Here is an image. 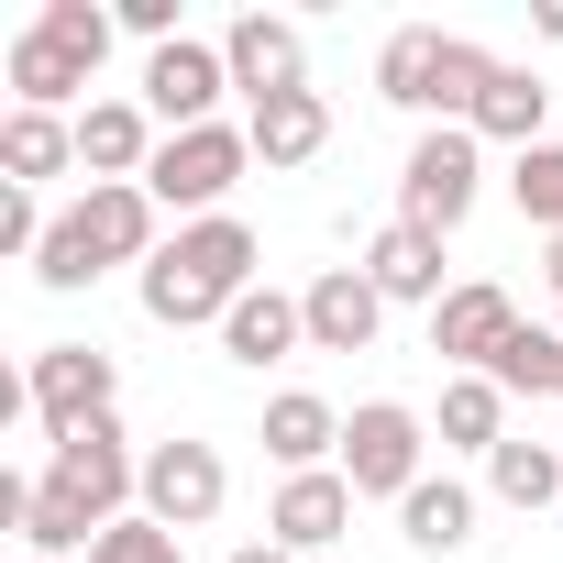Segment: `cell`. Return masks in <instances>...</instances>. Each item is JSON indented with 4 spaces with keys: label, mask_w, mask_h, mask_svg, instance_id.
Returning <instances> with one entry per match:
<instances>
[{
    "label": "cell",
    "mask_w": 563,
    "mask_h": 563,
    "mask_svg": "<svg viewBox=\"0 0 563 563\" xmlns=\"http://www.w3.org/2000/svg\"><path fill=\"white\" fill-rule=\"evenodd\" d=\"M122 497H144V464H133L122 420H78V431H56L45 475H0V519L34 541V563H67L78 541H100L111 519H133Z\"/></svg>",
    "instance_id": "6da1fadb"
},
{
    "label": "cell",
    "mask_w": 563,
    "mask_h": 563,
    "mask_svg": "<svg viewBox=\"0 0 563 563\" xmlns=\"http://www.w3.org/2000/svg\"><path fill=\"white\" fill-rule=\"evenodd\" d=\"M254 288V232L221 210V221H177V243L144 265V321H166V332H221L232 321V299Z\"/></svg>",
    "instance_id": "7a4b0ae2"
},
{
    "label": "cell",
    "mask_w": 563,
    "mask_h": 563,
    "mask_svg": "<svg viewBox=\"0 0 563 563\" xmlns=\"http://www.w3.org/2000/svg\"><path fill=\"white\" fill-rule=\"evenodd\" d=\"M155 254H166V243H155V188H89V199L56 210L34 276L67 299V288H89V276H111V265H155Z\"/></svg>",
    "instance_id": "3957f363"
},
{
    "label": "cell",
    "mask_w": 563,
    "mask_h": 563,
    "mask_svg": "<svg viewBox=\"0 0 563 563\" xmlns=\"http://www.w3.org/2000/svg\"><path fill=\"white\" fill-rule=\"evenodd\" d=\"M243 166H254L243 122H199V133H166V144H155L144 188H155V210H188V221H221V199L243 188Z\"/></svg>",
    "instance_id": "277c9868"
},
{
    "label": "cell",
    "mask_w": 563,
    "mask_h": 563,
    "mask_svg": "<svg viewBox=\"0 0 563 563\" xmlns=\"http://www.w3.org/2000/svg\"><path fill=\"white\" fill-rule=\"evenodd\" d=\"M475 188H486V144H475V122H431V133L409 144V166H398V221L453 232V221L475 210Z\"/></svg>",
    "instance_id": "5b68a950"
},
{
    "label": "cell",
    "mask_w": 563,
    "mask_h": 563,
    "mask_svg": "<svg viewBox=\"0 0 563 563\" xmlns=\"http://www.w3.org/2000/svg\"><path fill=\"white\" fill-rule=\"evenodd\" d=\"M420 453H431V431H420V409H398V398H365L354 420H343V475H354V497H409L420 486Z\"/></svg>",
    "instance_id": "8992f818"
},
{
    "label": "cell",
    "mask_w": 563,
    "mask_h": 563,
    "mask_svg": "<svg viewBox=\"0 0 563 563\" xmlns=\"http://www.w3.org/2000/svg\"><path fill=\"white\" fill-rule=\"evenodd\" d=\"M111 398H122V365H111L100 343H45V354H34V376H23V409H34L45 431L111 420Z\"/></svg>",
    "instance_id": "52a82bcc"
},
{
    "label": "cell",
    "mask_w": 563,
    "mask_h": 563,
    "mask_svg": "<svg viewBox=\"0 0 563 563\" xmlns=\"http://www.w3.org/2000/svg\"><path fill=\"white\" fill-rule=\"evenodd\" d=\"M221 89H232V56H221V45H199V34H177V45H155V56H144V111H155L166 133L221 122Z\"/></svg>",
    "instance_id": "ba28073f"
},
{
    "label": "cell",
    "mask_w": 563,
    "mask_h": 563,
    "mask_svg": "<svg viewBox=\"0 0 563 563\" xmlns=\"http://www.w3.org/2000/svg\"><path fill=\"white\" fill-rule=\"evenodd\" d=\"M221 497H232V464H221L210 442H155V453H144V519H166L177 541L210 530Z\"/></svg>",
    "instance_id": "9c48e42d"
},
{
    "label": "cell",
    "mask_w": 563,
    "mask_h": 563,
    "mask_svg": "<svg viewBox=\"0 0 563 563\" xmlns=\"http://www.w3.org/2000/svg\"><path fill=\"white\" fill-rule=\"evenodd\" d=\"M508 343H519V299H508V288H486V276H475V288H453V299L431 310V354H442V365H464V376H486Z\"/></svg>",
    "instance_id": "30bf717a"
},
{
    "label": "cell",
    "mask_w": 563,
    "mask_h": 563,
    "mask_svg": "<svg viewBox=\"0 0 563 563\" xmlns=\"http://www.w3.org/2000/svg\"><path fill=\"white\" fill-rule=\"evenodd\" d=\"M155 111L144 100H89L78 111V166H89V188H144V166H155Z\"/></svg>",
    "instance_id": "8fae6325"
},
{
    "label": "cell",
    "mask_w": 563,
    "mask_h": 563,
    "mask_svg": "<svg viewBox=\"0 0 563 563\" xmlns=\"http://www.w3.org/2000/svg\"><path fill=\"white\" fill-rule=\"evenodd\" d=\"M221 56H232V89H243V100H288V89H310V45H299L288 12H243V23L221 34Z\"/></svg>",
    "instance_id": "7c38bea8"
},
{
    "label": "cell",
    "mask_w": 563,
    "mask_h": 563,
    "mask_svg": "<svg viewBox=\"0 0 563 563\" xmlns=\"http://www.w3.org/2000/svg\"><path fill=\"white\" fill-rule=\"evenodd\" d=\"M299 310H310V354H365L376 321H387V299H376L365 265H321L310 288H299Z\"/></svg>",
    "instance_id": "4fadbf2b"
},
{
    "label": "cell",
    "mask_w": 563,
    "mask_h": 563,
    "mask_svg": "<svg viewBox=\"0 0 563 563\" xmlns=\"http://www.w3.org/2000/svg\"><path fill=\"white\" fill-rule=\"evenodd\" d=\"M343 530H354V475H343V464L288 475L276 508H265V541H288V552H321V541H343Z\"/></svg>",
    "instance_id": "5bb4252c"
},
{
    "label": "cell",
    "mask_w": 563,
    "mask_h": 563,
    "mask_svg": "<svg viewBox=\"0 0 563 563\" xmlns=\"http://www.w3.org/2000/svg\"><path fill=\"white\" fill-rule=\"evenodd\" d=\"M89 78H100V56H78L67 34H45V23L12 34V111H67Z\"/></svg>",
    "instance_id": "9a60e30c"
},
{
    "label": "cell",
    "mask_w": 563,
    "mask_h": 563,
    "mask_svg": "<svg viewBox=\"0 0 563 563\" xmlns=\"http://www.w3.org/2000/svg\"><path fill=\"white\" fill-rule=\"evenodd\" d=\"M243 144H254V166H310V155L332 144V100H321V89L254 100V111H243Z\"/></svg>",
    "instance_id": "2e32d148"
},
{
    "label": "cell",
    "mask_w": 563,
    "mask_h": 563,
    "mask_svg": "<svg viewBox=\"0 0 563 563\" xmlns=\"http://www.w3.org/2000/svg\"><path fill=\"white\" fill-rule=\"evenodd\" d=\"M365 276H376V299H420V310L453 299V288H442V232H420V221H387V232L365 243Z\"/></svg>",
    "instance_id": "e0dca14e"
},
{
    "label": "cell",
    "mask_w": 563,
    "mask_h": 563,
    "mask_svg": "<svg viewBox=\"0 0 563 563\" xmlns=\"http://www.w3.org/2000/svg\"><path fill=\"white\" fill-rule=\"evenodd\" d=\"M299 343H310V310H299L288 288H243V299H232V321H221V354H232V365H254V376H265L276 354H299Z\"/></svg>",
    "instance_id": "ac0fdd59"
},
{
    "label": "cell",
    "mask_w": 563,
    "mask_h": 563,
    "mask_svg": "<svg viewBox=\"0 0 563 563\" xmlns=\"http://www.w3.org/2000/svg\"><path fill=\"white\" fill-rule=\"evenodd\" d=\"M265 453L288 464V475H321V464L343 453V409H332V398H310V387L265 398Z\"/></svg>",
    "instance_id": "d6986e66"
},
{
    "label": "cell",
    "mask_w": 563,
    "mask_h": 563,
    "mask_svg": "<svg viewBox=\"0 0 563 563\" xmlns=\"http://www.w3.org/2000/svg\"><path fill=\"white\" fill-rule=\"evenodd\" d=\"M67 166H78V122L67 111H12V122H0V177H12V188H45Z\"/></svg>",
    "instance_id": "ffe728a7"
},
{
    "label": "cell",
    "mask_w": 563,
    "mask_h": 563,
    "mask_svg": "<svg viewBox=\"0 0 563 563\" xmlns=\"http://www.w3.org/2000/svg\"><path fill=\"white\" fill-rule=\"evenodd\" d=\"M398 541H409V552H464V541H475V486L420 475V486L398 497Z\"/></svg>",
    "instance_id": "44dd1931"
},
{
    "label": "cell",
    "mask_w": 563,
    "mask_h": 563,
    "mask_svg": "<svg viewBox=\"0 0 563 563\" xmlns=\"http://www.w3.org/2000/svg\"><path fill=\"white\" fill-rule=\"evenodd\" d=\"M486 486H497L519 519H541V508L563 497V442H519V431H508V442L486 453Z\"/></svg>",
    "instance_id": "7402d4cb"
},
{
    "label": "cell",
    "mask_w": 563,
    "mask_h": 563,
    "mask_svg": "<svg viewBox=\"0 0 563 563\" xmlns=\"http://www.w3.org/2000/svg\"><path fill=\"white\" fill-rule=\"evenodd\" d=\"M541 111H552V89H541L530 67H497V89L475 100V144H519V155H530V144H541Z\"/></svg>",
    "instance_id": "603a6c76"
},
{
    "label": "cell",
    "mask_w": 563,
    "mask_h": 563,
    "mask_svg": "<svg viewBox=\"0 0 563 563\" xmlns=\"http://www.w3.org/2000/svg\"><path fill=\"white\" fill-rule=\"evenodd\" d=\"M508 56H486L475 34H442V67H431V122H475V100L497 89Z\"/></svg>",
    "instance_id": "cb8c5ba5"
},
{
    "label": "cell",
    "mask_w": 563,
    "mask_h": 563,
    "mask_svg": "<svg viewBox=\"0 0 563 563\" xmlns=\"http://www.w3.org/2000/svg\"><path fill=\"white\" fill-rule=\"evenodd\" d=\"M442 442L453 453H497L508 442V387L497 376H453L442 387Z\"/></svg>",
    "instance_id": "d4e9b609"
},
{
    "label": "cell",
    "mask_w": 563,
    "mask_h": 563,
    "mask_svg": "<svg viewBox=\"0 0 563 563\" xmlns=\"http://www.w3.org/2000/svg\"><path fill=\"white\" fill-rule=\"evenodd\" d=\"M431 67H442V34H431V23L387 34V56H376V100H398V111H431Z\"/></svg>",
    "instance_id": "484cf974"
},
{
    "label": "cell",
    "mask_w": 563,
    "mask_h": 563,
    "mask_svg": "<svg viewBox=\"0 0 563 563\" xmlns=\"http://www.w3.org/2000/svg\"><path fill=\"white\" fill-rule=\"evenodd\" d=\"M486 376H497L508 398H563V332H530V321H519V343H508Z\"/></svg>",
    "instance_id": "4316f807"
},
{
    "label": "cell",
    "mask_w": 563,
    "mask_h": 563,
    "mask_svg": "<svg viewBox=\"0 0 563 563\" xmlns=\"http://www.w3.org/2000/svg\"><path fill=\"white\" fill-rule=\"evenodd\" d=\"M508 199L530 210V232H563V144H530L508 166Z\"/></svg>",
    "instance_id": "83f0119b"
},
{
    "label": "cell",
    "mask_w": 563,
    "mask_h": 563,
    "mask_svg": "<svg viewBox=\"0 0 563 563\" xmlns=\"http://www.w3.org/2000/svg\"><path fill=\"white\" fill-rule=\"evenodd\" d=\"M89 563H188V541H177L166 519H144V508H133V519H111V530L89 541Z\"/></svg>",
    "instance_id": "f1b7e54d"
},
{
    "label": "cell",
    "mask_w": 563,
    "mask_h": 563,
    "mask_svg": "<svg viewBox=\"0 0 563 563\" xmlns=\"http://www.w3.org/2000/svg\"><path fill=\"white\" fill-rule=\"evenodd\" d=\"M122 34H144V45H177V0H122Z\"/></svg>",
    "instance_id": "f546056e"
},
{
    "label": "cell",
    "mask_w": 563,
    "mask_h": 563,
    "mask_svg": "<svg viewBox=\"0 0 563 563\" xmlns=\"http://www.w3.org/2000/svg\"><path fill=\"white\" fill-rule=\"evenodd\" d=\"M232 563H299V552H288V541H243Z\"/></svg>",
    "instance_id": "4dcf8cb0"
},
{
    "label": "cell",
    "mask_w": 563,
    "mask_h": 563,
    "mask_svg": "<svg viewBox=\"0 0 563 563\" xmlns=\"http://www.w3.org/2000/svg\"><path fill=\"white\" fill-rule=\"evenodd\" d=\"M541 34H552V45H563V0H541Z\"/></svg>",
    "instance_id": "1f68e13d"
}]
</instances>
